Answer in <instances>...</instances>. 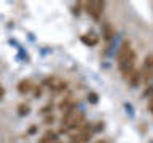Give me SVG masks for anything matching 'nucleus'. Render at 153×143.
Segmentation results:
<instances>
[{"instance_id": "1", "label": "nucleus", "mask_w": 153, "mask_h": 143, "mask_svg": "<svg viewBox=\"0 0 153 143\" xmlns=\"http://www.w3.org/2000/svg\"><path fill=\"white\" fill-rule=\"evenodd\" d=\"M78 100H74V102H72L70 105H69V108L65 110L64 113H62V118H61V122H62V126H67V124L70 122V119L75 116V111H76V107H78Z\"/></svg>"}, {"instance_id": "2", "label": "nucleus", "mask_w": 153, "mask_h": 143, "mask_svg": "<svg viewBox=\"0 0 153 143\" xmlns=\"http://www.w3.org/2000/svg\"><path fill=\"white\" fill-rule=\"evenodd\" d=\"M132 51V46H131V40H123L121 41V45H120V48L117 49V54H115V57H117V62H120V60H123L124 57H126L129 52Z\"/></svg>"}, {"instance_id": "3", "label": "nucleus", "mask_w": 153, "mask_h": 143, "mask_svg": "<svg viewBox=\"0 0 153 143\" xmlns=\"http://www.w3.org/2000/svg\"><path fill=\"white\" fill-rule=\"evenodd\" d=\"M102 38L105 43H110L115 38V27L112 26V22L105 21L102 24Z\"/></svg>"}, {"instance_id": "4", "label": "nucleus", "mask_w": 153, "mask_h": 143, "mask_svg": "<svg viewBox=\"0 0 153 143\" xmlns=\"http://www.w3.org/2000/svg\"><path fill=\"white\" fill-rule=\"evenodd\" d=\"M33 83H32V80H29V78H24V80H21L18 83V86H16V89H18V92L21 94V95H26V94H29L30 91H33Z\"/></svg>"}, {"instance_id": "5", "label": "nucleus", "mask_w": 153, "mask_h": 143, "mask_svg": "<svg viewBox=\"0 0 153 143\" xmlns=\"http://www.w3.org/2000/svg\"><path fill=\"white\" fill-rule=\"evenodd\" d=\"M86 121V118H85V113L83 111H80L78 114H75L74 118L70 119V122L67 124V129H69V130H78V127L81 126V124H83Z\"/></svg>"}, {"instance_id": "6", "label": "nucleus", "mask_w": 153, "mask_h": 143, "mask_svg": "<svg viewBox=\"0 0 153 143\" xmlns=\"http://www.w3.org/2000/svg\"><path fill=\"white\" fill-rule=\"evenodd\" d=\"M80 41L83 43V45H86V46H96L99 43V38L93 33V30H91V32L86 33V35H81L80 37Z\"/></svg>"}, {"instance_id": "7", "label": "nucleus", "mask_w": 153, "mask_h": 143, "mask_svg": "<svg viewBox=\"0 0 153 143\" xmlns=\"http://www.w3.org/2000/svg\"><path fill=\"white\" fill-rule=\"evenodd\" d=\"M128 83L131 88H137V86L142 83V69H136V72L131 75V78L128 80Z\"/></svg>"}, {"instance_id": "8", "label": "nucleus", "mask_w": 153, "mask_h": 143, "mask_svg": "<svg viewBox=\"0 0 153 143\" xmlns=\"http://www.w3.org/2000/svg\"><path fill=\"white\" fill-rule=\"evenodd\" d=\"M72 102H74V94H72V92H67V94H65V97L62 99L59 103H57V110H61V111L64 113L65 110L69 108V105H70Z\"/></svg>"}, {"instance_id": "9", "label": "nucleus", "mask_w": 153, "mask_h": 143, "mask_svg": "<svg viewBox=\"0 0 153 143\" xmlns=\"http://www.w3.org/2000/svg\"><path fill=\"white\" fill-rule=\"evenodd\" d=\"M104 10H105V2H96V7H94V11H93V18L94 21H100V18H102V13H104Z\"/></svg>"}, {"instance_id": "10", "label": "nucleus", "mask_w": 153, "mask_h": 143, "mask_svg": "<svg viewBox=\"0 0 153 143\" xmlns=\"http://www.w3.org/2000/svg\"><path fill=\"white\" fill-rule=\"evenodd\" d=\"M59 80H61V78H57V76H46V78L42 81V86H45V88H48V89H50L51 92H53Z\"/></svg>"}, {"instance_id": "11", "label": "nucleus", "mask_w": 153, "mask_h": 143, "mask_svg": "<svg viewBox=\"0 0 153 143\" xmlns=\"http://www.w3.org/2000/svg\"><path fill=\"white\" fill-rule=\"evenodd\" d=\"M142 69H143V70H153V54H152V52L143 57Z\"/></svg>"}, {"instance_id": "12", "label": "nucleus", "mask_w": 153, "mask_h": 143, "mask_svg": "<svg viewBox=\"0 0 153 143\" xmlns=\"http://www.w3.org/2000/svg\"><path fill=\"white\" fill-rule=\"evenodd\" d=\"M67 88H69V81H65V80H59L53 92H54V94H61V92H64V91H67Z\"/></svg>"}, {"instance_id": "13", "label": "nucleus", "mask_w": 153, "mask_h": 143, "mask_svg": "<svg viewBox=\"0 0 153 143\" xmlns=\"http://www.w3.org/2000/svg\"><path fill=\"white\" fill-rule=\"evenodd\" d=\"M29 113H30V107H29V103H19L18 105V116L19 118L27 116Z\"/></svg>"}, {"instance_id": "14", "label": "nucleus", "mask_w": 153, "mask_h": 143, "mask_svg": "<svg viewBox=\"0 0 153 143\" xmlns=\"http://www.w3.org/2000/svg\"><path fill=\"white\" fill-rule=\"evenodd\" d=\"M43 135H46L48 138H50L51 140V143H57L59 142V133H57L56 130H53V129H48V130H45V133H43Z\"/></svg>"}, {"instance_id": "15", "label": "nucleus", "mask_w": 153, "mask_h": 143, "mask_svg": "<svg viewBox=\"0 0 153 143\" xmlns=\"http://www.w3.org/2000/svg\"><path fill=\"white\" fill-rule=\"evenodd\" d=\"M53 110H54V103L50 102V103H46V105H43L42 110L38 113L42 114V116H46V114H53Z\"/></svg>"}, {"instance_id": "16", "label": "nucleus", "mask_w": 153, "mask_h": 143, "mask_svg": "<svg viewBox=\"0 0 153 143\" xmlns=\"http://www.w3.org/2000/svg\"><path fill=\"white\" fill-rule=\"evenodd\" d=\"M86 100H88L91 105H97L99 103V94L94 92V91H89L88 95H86Z\"/></svg>"}, {"instance_id": "17", "label": "nucleus", "mask_w": 153, "mask_h": 143, "mask_svg": "<svg viewBox=\"0 0 153 143\" xmlns=\"http://www.w3.org/2000/svg\"><path fill=\"white\" fill-rule=\"evenodd\" d=\"M123 107H124V111L128 113V116L131 118V119H134L136 118V111H134V107H132V103H129V102H124L123 103Z\"/></svg>"}, {"instance_id": "18", "label": "nucleus", "mask_w": 153, "mask_h": 143, "mask_svg": "<svg viewBox=\"0 0 153 143\" xmlns=\"http://www.w3.org/2000/svg\"><path fill=\"white\" fill-rule=\"evenodd\" d=\"M94 7H96V2H93V0H91V2H85V7H83V10H85V11L89 14V16H93Z\"/></svg>"}, {"instance_id": "19", "label": "nucleus", "mask_w": 153, "mask_h": 143, "mask_svg": "<svg viewBox=\"0 0 153 143\" xmlns=\"http://www.w3.org/2000/svg\"><path fill=\"white\" fill-rule=\"evenodd\" d=\"M83 7H85V2H76L74 7H72V13H74L75 16H78L81 13V10H83Z\"/></svg>"}, {"instance_id": "20", "label": "nucleus", "mask_w": 153, "mask_h": 143, "mask_svg": "<svg viewBox=\"0 0 153 143\" xmlns=\"http://www.w3.org/2000/svg\"><path fill=\"white\" fill-rule=\"evenodd\" d=\"M91 130H93V124H91L89 121H85L78 127V132H91Z\"/></svg>"}, {"instance_id": "21", "label": "nucleus", "mask_w": 153, "mask_h": 143, "mask_svg": "<svg viewBox=\"0 0 153 143\" xmlns=\"http://www.w3.org/2000/svg\"><path fill=\"white\" fill-rule=\"evenodd\" d=\"M43 122H45L46 126H53V124L56 122V116L54 114H46V116H43Z\"/></svg>"}, {"instance_id": "22", "label": "nucleus", "mask_w": 153, "mask_h": 143, "mask_svg": "<svg viewBox=\"0 0 153 143\" xmlns=\"http://www.w3.org/2000/svg\"><path fill=\"white\" fill-rule=\"evenodd\" d=\"M104 127H105L104 121H97L96 124H93V133H97L100 130H104Z\"/></svg>"}, {"instance_id": "23", "label": "nucleus", "mask_w": 153, "mask_h": 143, "mask_svg": "<svg viewBox=\"0 0 153 143\" xmlns=\"http://www.w3.org/2000/svg\"><path fill=\"white\" fill-rule=\"evenodd\" d=\"M32 92H33V99H40L43 95V86H35Z\"/></svg>"}, {"instance_id": "24", "label": "nucleus", "mask_w": 153, "mask_h": 143, "mask_svg": "<svg viewBox=\"0 0 153 143\" xmlns=\"http://www.w3.org/2000/svg\"><path fill=\"white\" fill-rule=\"evenodd\" d=\"M152 95H153V84L147 86L145 91H143V94H142V97H143V99H150Z\"/></svg>"}, {"instance_id": "25", "label": "nucleus", "mask_w": 153, "mask_h": 143, "mask_svg": "<svg viewBox=\"0 0 153 143\" xmlns=\"http://www.w3.org/2000/svg\"><path fill=\"white\" fill-rule=\"evenodd\" d=\"M27 135H35V133H38V126L37 124H30V126L27 127Z\"/></svg>"}, {"instance_id": "26", "label": "nucleus", "mask_w": 153, "mask_h": 143, "mask_svg": "<svg viewBox=\"0 0 153 143\" xmlns=\"http://www.w3.org/2000/svg\"><path fill=\"white\" fill-rule=\"evenodd\" d=\"M69 132H70V130H69L67 127H64V126H62V127L59 129V130H57V133H59V135H67Z\"/></svg>"}, {"instance_id": "27", "label": "nucleus", "mask_w": 153, "mask_h": 143, "mask_svg": "<svg viewBox=\"0 0 153 143\" xmlns=\"http://www.w3.org/2000/svg\"><path fill=\"white\" fill-rule=\"evenodd\" d=\"M3 97H5V88H3L2 84H0V100H2Z\"/></svg>"}, {"instance_id": "28", "label": "nucleus", "mask_w": 153, "mask_h": 143, "mask_svg": "<svg viewBox=\"0 0 153 143\" xmlns=\"http://www.w3.org/2000/svg\"><path fill=\"white\" fill-rule=\"evenodd\" d=\"M94 143H108L107 140H104V138H100V140H96Z\"/></svg>"}, {"instance_id": "29", "label": "nucleus", "mask_w": 153, "mask_h": 143, "mask_svg": "<svg viewBox=\"0 0 153 143\" xmlns=\"http://www.w3.org/2000/svg\"><path fill=\"white\" fill-rule=\"evenodd\" d=\"M69 143H78V142H69Z\"/></svg>"}]
</instances>
